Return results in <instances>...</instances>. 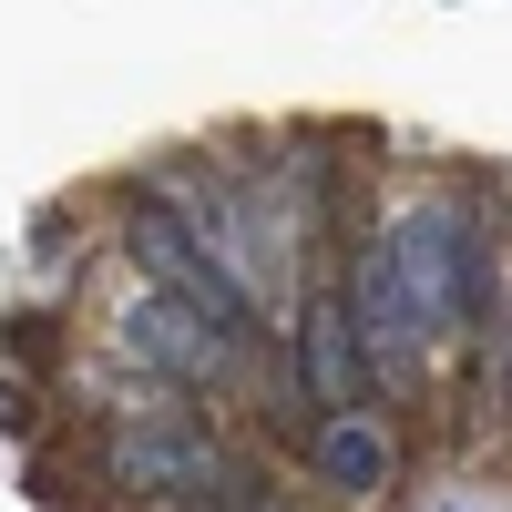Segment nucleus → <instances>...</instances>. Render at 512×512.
Segmentation results:
<instances>
[{
  "label": "nucleus",
  "instance_id": "3",
  "mask_svg": "<svg viewBox=\"0 0 512 512\" xmlns=\"http://www.w3.org/2000/svg\"><path fill=\"white\" fill-rule=\"evenodd\" d=\"M123 338H134L144 359H164L175 379H226V359H236V338L205 328L185 297H134V308H123Z\"/></svg>",
  "mask_w": 512,
  "mask_h": 512
},
{
  "label": "nucleus",
  "instance_id": "2",
  "mask_svg": "<svg viewBox=\"0 0 512 512\" xmlns=\"http://www.w3.org/2000/svg\"><path fill=\"white\" fill-rule=\"evenodd\" d=\"M113 472L144 502H185V492L216 482V441L195 420H134V431H113Z\"/></svg>",
  "mask_w": 512,
  "mask_h": 512
},
{
  "label": "nucleus",
  "instance_id": "4",
  "mask_svg": "<svg viewBox=\"0 0 512 512\" xmlns=\"http://www.w3.org/2000/svg\"><path fill=\"white\" fill-rule=\"evenodd\" d=\"M318 472L349 492V502H379V492H390V472H400V451H390V431H369L359 410H338L328 431H318Z\"/></svg>",
  "mask_w": 512,
  "mask_h": 512
},
{
  "label": "nucleus",
  "instance_id": "1",
  "mask_svg": "<svg viewBox=\"0 0 512 512\" xmlns=\"http://www.w3.org/2000/svg\"><path fill=\"white\" fill-rule=\"evenodd\" d=\"M134 256H144V267H154L164 287L185 297V308H195L205 328H226V338L246 328V287H236V277H226V267H216L205 246H195V226H175V216H164L154 195L134 205Z\"/></svg>",
  "mask_w": 512,
  "mask_h": 512
},
{
  "label": "nucleus",
  "instance_id": "5",
  "mask_svg": "<svg viewBox=\"0 0 512 512\" xmlns=\"http://www.w3.org/2000/svg\"><path fill=\"white\" fill-rule=\"evenodd\" d=\"M308 379H318V400H349V379H359V328L338 297L308 308Z\"/></svg>",
  "mask_w": 512,
  "mask_h": 512
}]
</instances>
